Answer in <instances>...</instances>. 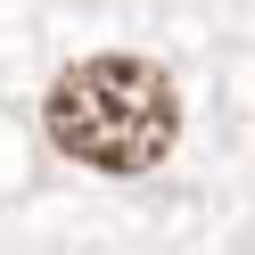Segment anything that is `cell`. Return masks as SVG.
<instances>
[{
    "mask_svg": "<svg viewBox=\"0 0 255 255\" xmlns=\"http://www.w3.org/2000/svg\"><path fill=\"white\" fill-rule=\"evenodd\" d=\"M41 132L58 140V156L132 181V173H156L173 156V140H181V91H173V74L156 58L99 50V58H74L50 83Z\"/></svg>",
    "mask_w": 255,
    "mask_h": 255,
    "instance_id": "cell-1",
    "label": "cell"
}]
</instances>
